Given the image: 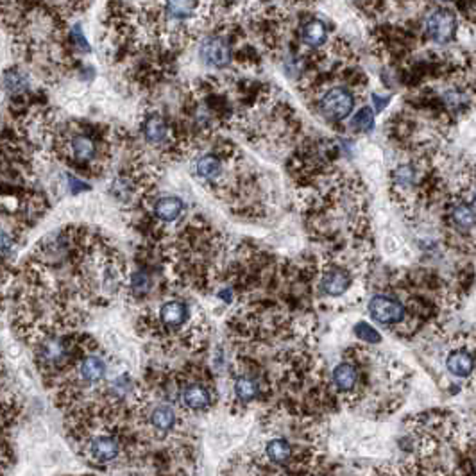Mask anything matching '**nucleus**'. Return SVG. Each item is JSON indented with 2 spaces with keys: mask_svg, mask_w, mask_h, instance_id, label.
<instances>
[{
  "mask_svg": "<svg viewBox=\"0 0 476 476\" xmlns=\"http://www.w3.org/2000/svg\"><path fill=\"white\" fill-rule=\"evenodd\" d=\"M170 383L176 401L186 414H206L215 405V390L203 378H181Z\"/></svg>",
  "mask_w": 476,
  "mask_h": 476,
  "instance_id": "obj_1",
  "label": "nucleus"
},
{
  "mask_svg": "<svg viewBox=\"0 0 476 476\" xmlns=\"http://www.w3.org/2000/svg\"><path fill=\"white\" fill-rule=\"evenodd\" d=\"M355 108V97L347 88L333 86L319 99V111L329 122H340Z\"/></svg>",
  "mask_w": 476,
  "mask_h": 476,
  "instance_id": "obj_2",
  "label": "nucleus"
},
{
  "mask_svg": "<svg viewBox=\"0 0 476 476\" xmlns=\"http://www.w3.org/2000/svg\"><path fill=\"white\" fill-rule=\"evenodd\" d=\"M362 383H364V376H362L358 364H355V362L344 360V362L335 365L333 371H331V385H333L335 392L344 396V398H358Z\"/></svg>",
  "mask_w": 476,
  "mask_h": 476,
  "instance_id": "obj_3",
  "label": "nucleus"
},
{
  "mask_svg": "<svg viewBox=\"0 0 476 476\" xmlns=\"http://www.w3.org/2000/svg\"><path fill=\"white\" fill-rule=\"evenodd\" d=\"M369 313L378 324L381 326H398L405 320L407 310L405 304L396 298H390L387 294H378L369 301Z\"/></svg>",
  "mask_w": 476,
  "mask_h": 476,
  "instance_id": "obj_4",
  "label": "nucleus"
},
{
  "mask_svg": "<svg viewBox=\"0 0 476 476\" xmlns=\"http://www.w3.org/2000/svg\"><path fill=\"white\" fill-rule=\"evenodd\" d=\"M262 459L273 468H291L298 460V448L285 437H273L264 444Z\"/></svg>",
  "mask_w": 476,
  "mask_h": 476,
  "instance_id": "obj_5",
  "label": "nucleus"
},
{
  "mask_svg": "<svg viewBox=\"0 0 476 476\" xmlns=\"http://www.w3.org/2000/svg\"><path fill=\"white\" fill-rule=\"evenodd\" d=\"M424 30L426 35L437 42V44H446L455 36V30H457V20H455V15L448 9H437V11H432V13L426 17L424 20Z\"/></svg>",
  "mask_w": 476,
  "mask_h": 476,
  "instance_id": "obj_6",
  "label": "nucleus"
},
{
  "mask_svg": "<svg viewBox=\"0 0 476 476\" xmlns=\"http://www.w3.org/2000/svg\"><path fill=\"white\" fill-rule=\"evenodd\" d=\"M201 60L213 68H226L231 63V47L221 36L204 39L199 48Z\"/></svg>",
  "mask_w": 476,
  "mask_h": 476,
  "instance_id": "obj_7",
  "label": "nucleus"
},
{
  "mask_svg": "<svg viewBox=\"0 0 476 476\" xmlns=\"http://www.w3.org/2000/svg\"><path fill=\"white\" fill-rule=\"evenodd\" d=\"M351 276L346 268L335 267V265H329L322 271L319 280V285L322 289L326 295L329 298H338V295H344L349 289Z\"/></svg>",
  "mask_w": 476,
  "mask_h": 476,
  "instance_id": "obj_8",
  "label": "nucleus"
},
{
  "mask_svg": "<svg viewBox=\"0 0 476 476\" xmlns=\"http://www.w3.org/2000/svg\"><path fill=\"white\" fill-rule=\"evenodd\" d=\"M446 369L455 378H469L476 371L475 353L468 347H455L446 358Z\"/></svg>",
  "mask_w": 476,
  "mask_h": 476,
  "instance_id": "obj_9",
  "label": "nucleus"
},
{
  "mask_svg": "<svg viewBox=\"0 0 476 476\" xmlns=\"http://www.w3.org/2000/svg\"><path fill=\"white\" fill-rule=\"evenodd\" d=\"M188 306L183 301H167L160 308V324L169 331H178L185 328V324L190 319Z\"/></svg>",
  "mask_w": 476,
  "mask_h": 476,
  "instance_id": "obj_10",
  "label": "nucleus"
},
{
  "mask_svg": "<svg viewBox=\"0 0 476 476\" xmlns=\"http://www.w3.org/2000/svg\"><path fill=\"white\" fill-rule=\"evenodd\" d=\"M233 394L237 403H240V405H251L256 399L262 398L260 380L249 374V372L237 374L233 381Z\"/></svg>",
  "mask_w": 476,
  "mask_h": 476,
  "instance_id": "obj_11",
  "label": "nucleus"
},
{
  "mask_svg": "<svg viewBox=\"0 0 476 476\" xmlns=\"http://www.w3.org/2000/svg\"><path fill=\"white\" fill-rule=\"evenodd\" d=\"M142 133L145 142L151 145H165L170 138V127L165 122V118L158 113L149 115L142 124Z\"/></svg>",
  "mask_w": 476,
  "mask_h": 476,
  "instance_id": "obj_12",
  "label": "nucleus"
},
{
  "mask_svg": "<svg viewBox=\"0 0 476 476\" xmlns=\"http://www.w3.org/2000/svg\"><path fill=\"white\" fill-rule=\"evenodd\" d=\"M68 147L72 158L77 161H82V163L93 161L97 158V154H99V147H97L95 140L84 133L72 134V136H70Z\"/></svg>",
  "mask_w": 476,
  "mask_h": 476,
  "instance_id": "obj_13",
  "label": "nucleus"
},
{
  "mask_svg": "<svg viewBox=\"0 0 476 476\" xmlns=\"http://www.w3.org/2000/svg\"><path fill=\"white\" fill-rule=\"evenodd\" d=\"M301 39L308 47H320L328 42V27L319 18H310L301 27Z\"/></svg>",
  "mask_w": 476,
  "mask_h": 476,
  "instance_id": "obj_14",
  "label": "nucleus"
},
{
  "mask_svg": "<svg viewBox=\"0 0 476 476\" xmlns=\"http://www.w3.org/2000/svg\"><path fill=\"white\" fill-rule=\"evenodd\" d=\"M195 170H197V176L206 183L219 181V178L224 174V167H222L221 158H217L215 154H206V156L201 158V160L197 161Z\"/></svg>",
  "mask_w": 476,
  "mask_h": 476,
  "instance_id": "obj_15",
  "label": "nucleus"
},
{
  "mask_svg": "<svg viewBox=\"0 0 476 476\" xmlns=\"http://www.w3.org/2000/svg\"><path fill=\"white\" fill-rule=\"evenodd\" d=\"M185 204L179 197H163L154 204V215L163 222H174L181 217Z\"/></svg>",
  "mask_w": 476,
  "mask_h": 476,
  "instance_id": "obj_16",
  "label": "nucleus"
},
{
  "mask_svg": "<svg viewBox=\"0 0 476 476\" xmlns=\"http://www.w3.org/2000/svg\"><path fill=\"white\" fill-rule=\"evenodd\" d=\"M451 219H453V222L459 226L460 230H471V228L476 226L475 210L466 203H460L455 206L453 212H451Z\"/></svg>",
  "mask_w": 476,
  "mask_h": 476,
  "instance_id": "obj_17",
  "label": "nucleus"
},
{
  "mask_svg": "<svg viewBox=\"0 0 476 476\" xmlns=\"http://www.w3.org/2000/svg\"><path fill=\"white\" fill-rule=\"evenodd\" d=\"M374 126V113L371 108L364 106L356 111V115L351 120V127L358 131H371V127Z\"/></svg>",
  "mask_w": 476,
  "mask_h": 476,
  "instance_id": "obj_18",
  "label": "nucleus"
},
{
  "mask_svg": "<svg viewBox=\"0 0 476 476\" xmlns=\"http://www.w3.org/2000/svg\"><path fill=\"white\" fill-rule=\"evenodd\" d=\"M355 335L360 338V340H362V342H367V344L381 342V335L378 333L376 329L372 328V326H369L367 322H358V324L355 326Z\"/></svg>",
  "mask_w": 476,
  "mask_h": 476,
  "instance_id": "obj_19",
  "label": "nucleus"
},
{
  "mask_svg": "<svg viewBox=\"0 0 476 476\" xmlns=\"http://www.w3.org/2000/svg\"><path fill=\"white\" fill-rule=\"evenodd\" d=\"M4 82H6V86H8V90L13 91V93H18V91H22L27 88L26 75L20 74L18 70H9L4 77Z\"/></svg>",
  "mask_w": 476,
  "mask_h": 476,
  "instance_id": "obj_20",
  "label": "nucleus"
},
{
  "mask_svg": "<svg viewBox=\"0 0 476 476\" xmlns=\"http://www.w3.org/2000/svg\"><path fill=\"white\" fill-rule=\"evenodd\" d=\"M149 285H151V282H149V276L145 273H134L131 276V289L136 294H145L149 291Z\"/></svg>",
  "mask_w": 476,
  "mask_h": 476,
  "instance_id": "obj_21",
  "label": "nucleus"
},
{
  "mask_svg": "<svg viewBox=\"0 0 476 476\" xmlns=\"http://www.w3.org/2000/svg\"><path fill=\"white\" fill-rule=\"evenodd\" d=\"M70 38L74 39V44L77 45L79 51H82V53H90V45H88L86 38L82 36V30L79 26H74L72 29H70Z\"/></svg>",
  "mask_w": 476,
  "mask_h": 476,
  "instance_id": "obj_22",
  "label": "nucleus"
},
{
  "mask_svg": "<svg viewBox=\"0 0 476 476\" xmlns=\"http://www.w3.org/2000/svg\"><path fill=\"white\" fill-rule=\"evenodd\" d=\"M13 247V238L9 237L6 231H0V256L8 255Z\"/></svg>",
  "mask_w": 476,
  "mask_h": 476,
  "instance_id": "obj_23",
  "label": "nucleus"
},
{
  "mask_svg": "<svg viewBox=\"0 0 476 476\" xmlns=\"http://www.w3.org/2000/svg\"><path fill=\"white\" fill-rule=\"evenodd\" d=\"M68 183H70V192H72V194L88 190V186H84V183H82L81 179L75 178V176H68Z\"/></svg>",
  "mask_w": 476,
  "mask_h": 476,
  "instance_id": "obj_24",
  "label": "nucleus"
},
{
  "mask_svg": "<svg viewBox=\"0 0 476 476\" xmlns=\"http://www.w3.org/2000/svg\"><path fill=\"white\" fill-rule=\"evenodd\" d=\"M372 102H374V109H376V113H380V111H383V108H385L387 104H389L390 99H389V97H378V95H374Z\"/></svg>",
  "mask_w": 476,
  "mask_h": 476,
  "instance_id": "obj_25",
  "label": "nucleus"
},
{
  "mask_svg": "<svg viewBox=\"0 0 476 476\" xmlns=\"http://www.w3.org/2000/svg\"><path fill=\"white\" fill-rule=\"evenodd\" d=\"M471 468H473V476H476V457H475V459H473V466H471Z\"/></svg>",
  "mask_w": 476,
  "mask_h": 476,
  "instance_id": "obj_26",
  "label": "nucleus"
}]
</instances>
